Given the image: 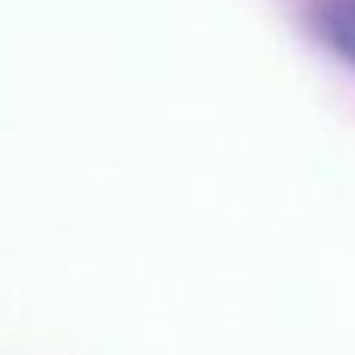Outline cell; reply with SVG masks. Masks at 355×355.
Masks as SVG:
<instances>
[{
    "label": "cell",
    "mask_w": 355,
    "mask_h": 355,
    "mask_svg": "<svg viewBox=\"0 0 355 355\" xmlns=\"http://www.w3.org/2000/svg\"><path fill=\"white\" fill-rule=\"evenodd\" d=\"M309 25L315 37L355 72V0H315Z\"/></svg>",
    "instance_id": "cell-1"
}]
</instances>
